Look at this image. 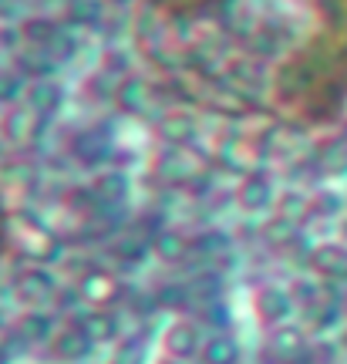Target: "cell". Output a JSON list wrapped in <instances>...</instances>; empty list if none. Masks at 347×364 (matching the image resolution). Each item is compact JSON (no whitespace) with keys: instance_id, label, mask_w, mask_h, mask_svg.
<instances>
[{"instance_id":"2","label":"cell","mask_w":347,"mask_h":364,"mask_svg":"<svg viewBox=\"0 0 347 364\" xmlns=\"http://www.w3.org/2000/svg\"><path fill=\"white\" fill-rule=\"evenodd\" d=\"M310 358V338L307 331H300L294 324L270 327L267 338V361L270 364H304Z\"/></svg>"},{"instance_id":"11","label":"cell","mask_w":347,"mask_h":364,"mask_svg":"<svg viewBox=\"0 0 347 364\" xmlns=\"http://www.w3.org/2000/svg\"><path fill=\"white\" fill-rule=\"evenodd\" d=\"M257 364H270V361H267V358H263V361H257Z\"/></svg>"},{"instance_id":"6","label":"cell","mask_w":347,"mask_h":364,"mask_svg":"<svg viewBox=\"0 0 347 364\" xmlns=\"http://www.w3.org/2000/svg\"><path fill=\"white\" fill-rule=\"evenodd\" d=\"M290 297L283 294V290H260L257 294V314H260V321L267 327H280L287 324V317H290Z\"/></svg>"},{"instance_id":"4","label":"cell","mask_w":347,"mask_h":364,"mask_svg":"<svg viewBox=\"0 0 347 364\" xmlns=\"http://www.w3.org/2000/svg\"><path fill=\"white\" fill-rule=\"evenodd\" d=\"M199 364H243V344L233 338L230 331H219V334L206 338Z\"/></svg>"},{"instance_id":"7","label":"cell","mask_w":347,"mask_h":364,"mask_svg":"<svg viewBox=\"0 0 347 364\" xmlns=\"http://www.w3.org/2000/svg\"><path fill=\"white\" fill-rule=\"evenodd\" d=\"M81 294H85V300H88V304H95L98 311H105L108 304H115L118 284L108 277V273H91L88 280L81 284Z\"/></svg>"},{"instance_id":"10","label":"cell","mask_w":347,"mask_h":364,"mask_svg":"<svg viewBox=\"0 0 347 364\" xmlns=\"http://www.w3.org/2000/svg\"><path fill=\"white\" fill-rule=\"evenodd\" d=\"M321 270L331 273V277H347V253L344 250H327L321 257Z\"/></svg>"},{"instance_id":"5","label":"cell","mask_w":347,"mask_h":364,"mask_svg":"<svg viewBox=\"0 0 347 364\" xmlns=\"http://www.w3.org/2000/svg\"><path fill=\"white\" fill-rule=\"evenodd\" d=\"M78 327L95 341V348H102V344H118V334H122V324H118V317L112 311H91L85 314Z\"/></svg>"},{"instance_id":"9","label":"cell","mask_w":347,"mask_h":364,"mask_svg":"<svg viewBox=\"0 0 347 364\" xmlns=\"http://www.w3.org/2000/svg\"><path fill=\"white\" fill-rule=\"evenodd\" d=\"M58 334V327L48 321V317H27L24 324H21V338L27 341V344H51V338Z\"/></svg>"},{"instance_id":"8","label":"cell","mask_w":347,"mask_h":364,"mask_svg":"<svg viewBox=\"0 0 347 364\" xmlns=\"http://www.w3.org/2000/svg\"><path fill=\"white\" fill-rule=\"evenodd\" d=\"M108 364H149V341L145 338H122L115 344V351L108 358Z\"/></svg>"},{"instance_id":"1","label":"cell","mask_w":347,"mask_h":364,"mask_svg":"<svg viewBox=\"0 0 347 364\" xmlns=\"http://www.w3.org/2000/svg\"><path fill=\"white\" fill-rule=\"evenodd\" d=\"M203 344H206V338H203V327L196 324V321H172V324L162 331V351H166V358L172 364H189L196 361L199 354H203Z\"/></svg>"},{"instance_id":"3","label":"cell","mask_w":347,"mask_h":364,"mask_svg":"<svg viewBox=\"0 0 347 364\" xmlns=\"http://www.w3.org/2000/svg\"><path fill=\"white\" fill-rule=\"evenodd\" d=\"M48 348H51V361L58 364H85L95 354V341L78 324H68V327H58V334L51 338Z\"/></svg>"}]
</instances>
